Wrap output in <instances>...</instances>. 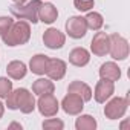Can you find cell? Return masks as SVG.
<instances>
[{
  "instance_id": "obj_1",
  "label": "cell",
  "mask_w": 130,
  "mask_h": 130,
  "mask_svg": "<svg viewBox=\"0 0 130 130\" xmlns=\"http://www.w3.org/2000/svg\"><path fill=\"white\" fill-rule=\"evenodd\" d=\"M29 35H31L29 25L26 22H17V23H12L11 28L2 37L6 44L17 46V44H25L29 40Z\"/></svg>"
},
{
  "instance_id": "obj_2",
  "label": "cell",
  "mask_w": 130,
  "mask_h": 130,
  "mask_svg": "<svg viewBox=\"0 0 130 130\" xmlns=\"http://www.w3.org/2000/svg\"><path fill=\"white\" fill-rule=\"evenodd\" d=\"M8 107L9 109H20L23 113H29L34 110V96L32 93H29L26 89H17L15 92L9 93L8 96Z\"/></svg>"
},
{
  "instance_id": "obj_3",
  "label": "cell",
  "mask_w": 130,
  "mask_h": 130,
  "mask_svg": "<svg viewBox=\"0 0 130 130\" xmlns=\"http://www.w3.org/2000/svg\"><path fill=\"white\" fill-rule=\"evenodd\" d=\"M41 6V2L40 0H32L28 5H22V3H17V5H12L11 6V12L12 15L19 17L20 20H29L32 23L38 22V9Z\"/></svg>"
},
{
  "instance_id": "obj_4",
  "label": "cell",
  "mask_w": 130,
  "mask_h": 130,
  "mask_svg": "<svg viewBox=\"0 0 130 130\" xmlns=\"http://www.w3.org/2000/svg\"><path fill=\"white\" fill-rule=\"evenodd\" d=\"M110 40V46H109V54L115 58V60H124L128 55V44L127 40H124L121 35L118 34H112L109 37Z\"/></svg>"
},
{
  "instance_id": "obj_5",
  "label": "cell",
  "mask_w": 130,
  "mask_h": 130,
  "mask_svg": "<svg viewBox=\"0 0 130 130\" xmlns=\"http://www.w3.org/2000/svg\"><path fill=\"white\" fill-rule=\"evenodd\" d=\"M125 109H127V98H115L106 106L104 112L110 119H116L124 115Z\"/></svg>"
},
{
  "instance_id": "obj_6",
  "label": "cell",
  "mask_w": 130,
  "mask_h": 130,
  "mask_svg": "<svg viewBox=\"0 0 130 130\" xmlns=\"http://www.w3.org/2000/svg\"><path fill=\"white\" fill-rule=\"evenodd\" d=\"M38 109L44 116H52L58 110V103L52 93H44L38 100Z\"/></svg>"
},
{
  "instance_id": "obj_7",
  "label": "cell",
  "mask_w": 130,
  "mask_h": 130,
  "mask_svg": "<svg viewBox=\"0 0 130 130\" xmlns=\"http://www.w3.org/2000/svg\"><path fill=\"white\" fill-rule=\"evenodd\" d=\"M66 29L69 32L71 37L74 38H81L84 37L86 34V29H87V25H86V20L83 17H72L68 23H66Z\"/></svg>"
},
{
  "instance_id": "obj_8",
  "label": "cell",
  "mask_w": 130,
  "mask_h": 130,
  "mask_svg": "<svg viewBox=\"0 0 130 130\" xmlns=\"http://www.w3.org/2000/svg\"><path fill=\"white\" fill-rule=\"evenodd\" d=\"M109 46H110V40L106 32H98L92 40V52L98 57L109 54Z\"/></svg>"
},
{
  "instance_id": "obj_9",
  "label": "cell",
  "mask_w": 130,
  "mask_h": 130,
  "mask_svg": "<svg viewBox=\"0 0 130 130\" xmlns=\"http://www.w3.org/2000/svg\"><path fill=\"white\" fill-rule=\"evenodd\" d=\"M43 41L47 47L51 49H58L64 44V35L58 31V29H47L43 35Z\"/></svg>"
},
{
  "instance_id": "obj_10",
  "label": "cell",
  "mask_w": 130,
  "mask_h": 130,
  "mask_svg": "<svg viewBox=\"0 0 130 130\" xmlns=\"http://www.w3.org/2000/svg\"><path fill=\"white\" fill-rule=\"evenodd\" d=\"M64 72H66V63L61 61V60H57V58H49L46 74H47L52 80H60V78H63V77H64Z\"/></svg>"
},
{
  "instance_id": "obj_11",
  "label": "cell",
  "mask_w": 130,
  "mask_h": 130,
  "mask_svg": "<svg viewBox=\"0 0 130 130\" xmlns=\"http://www.w3.org/2000/svg\"><path fill=\"white\" fill-rule=\"evenodd\" d=\"M63 109L71 115H75L78 112H81L83 109V98L75 95V93H69L66 98L63 100Z\"/></svg>"
},
{
  "instance_id": "obj_12",
  "label": "cell",
  "mask_w": 130,
  "mask_h": 130,
  "mask_svg": "<svg viewBox=\"0 0 130 130\" xmlns=\"http://www.w3.org/2000/svg\"><path fill=\"white\" fill-rule=\"evenodd\" d=\"M112 93H113V81H109V80L103 78L95 87V98H96L98 103H104Z\"/></svg>"
},
{
  "instance_id": "obj_13",
  "label": "cell",
  "mask_w": 130,
  "mask_h": 130,
  "mask_svg": "<svg viewBox=\"0 0 130 130\" xmlns=\"http://www.w3.org/2000/svg\"><path fill=\"white\" fill-rule=\"evenodd\" d=\"M100 75L104 80L115 81V80H118L121 77V72H119V68L116 66L115 63H106V64H103L101 69H100Z\"/></svg>"
},
{
  "instance_id": "obj_14",
  "label": "cell",
  "mask_w": 130,
  "mask_h": 130,
  "mask_svg": "<svg viewBox=\"0 0 130 130\" xmlns=\"http://www.w3.org/2000/svg\"><path fill=\"white\" fill-rule=\"evenodd\" d=\"M69 61L72 64H75V66H84V64L89 63V52L83 47H77L71 52Z\"/></svg>"
},
{
  "instance_id": "obj_15",
  "label": "cell",
  "mask_w": 130,
  "mask_h": 130,
  "mask_svg": "<svg viewBox=\"0 0 130 130\" xmlns=\"http://www.w3.org/2000/svg\"><path fill=\"white\" fill-rule=\"evenodd\" d=\"M57 9L54 5H41L40 9H38V19L44 23H52L57 20Z\"/></svg>"
},
{
  "instance_id": "obj_16",
  "label": "cell",
  "mask_w": 130,
  "mask_h": 130,
  "mask_svg": "<svg viewBox=\"0 0 130 130\" xmlns=\"http://www.w3.org/2000/svg\"><path fill=\"white\" fill-rule=\"evenodd\" d=\"M69 93H75V95L81 96L83 101H87V100H90V96H92V92H90L89 86L84 84V83H81V81H74V83L69 86Z\"/></svg>"
},
{
  "instance_id": "obj_17",
  "label": "cell",
  "mask_w": 130,
  "mask_h": 130,
  "mask_svg": "<svg viewBox=\"0 0 130 130\" xmlns=\"http://www.w3.org/2000/svg\"><path fill=\"white\" fill-rule=\"evenodd\" d=\"M47 63H49V58L46 55H35L32 57L31 60V71L34 74H46V69H47Z\"/></svg>"
},
{
  "instance_id": "obj_18",
  "label": "cell",
  "mask_w": 130,
  "mask_h": 130,
  "mask_svg": "<svg viewBox=\"0 0 130 130\" xmlns=\"http://www.w3.org/2000/svg\"><path fill=\"white\" fill-rule=\"evenodd\" d=\"M8 75L15 78V80H20L26 75V66L22 63V61H12L8 64Z\"/></svg>"
},
{
  "instance_id": "obj_19",
  "label": "cell",
  "mask_w": 130,
  "mask_h": 130,
  "mask_svg": "<svg viewBox=\"0 0 130 130\" xmlns=\"http://www.w3.org/2000/svg\"><path fill=\"white\" fill-rule=\"evenodd\" d=\"M32 90L37 93V95H44V93H52L54 92V84L49 81V80H44V78H40L37 80L34 84H32Z\"/></svg>"
},
{
  "instance_id": "obj_20",
  "label": "cell",
  "mask_w": 130,
  "mask_h": 130,
  "mask_svg": "<svg viewBox=\"0 0 130 130\" xmlns=\"http://www.w3.org/2000/svg\"><path fill=\"white\" fill-rule=\"evenodd\" d=\"M84 20H86L87 28H90V29L98 31V29L103 26V17H101L98 12H90V14H87V17H86Z\"/></svg>"
},
{
  "instance_id": "obj_21",
  "label": "cell",
  "mask_w": 130,
  "mask_h": 130,
  "mask_svg": "<svg viewBox=\"0 0 130 130\" xmlns=\"http://www.w3.org/2000/svg\"><path fill=\"white\" fill-rule=\"evenodd\" d=\"M95 125H96L95 119L89 115H84V116L78 118V121H77V128H95Z\"/></svg>"
},
{
  "instance_id": "obj_22",
  "label": "cell",
  "mask_w": 130,
  "mask_h": 130,
  "mask_svg": "<svg viewBox=\"0 0 130 130\" xmlns=\"http://www.w3.org/2000/svg\"><path fill=\"white\" fill-rule=\"evenodd\" d=\"M11 89H12V83L6 78H0V96L2 98H6L9 93H11Z\"/></svg>"
},
{
  "instance_id": "obj_23",
  "label": "cell",
  "mask_w": 130,
  "mask_h": 130,
  "mask_svg": "<svg viewBox=\"0 0 130 130\" xmlns=\"http://www.w3.org/2000/svg\"><path fill=\"white\" fill-rule=\"evenodd\" d=\"M74 3L80 11H89L90 8H93V0H74Z\"/></svg>"
},
{
  "instance_id": "obj_24",
  "label": "cell",
  "mask_w": 130,
  "mask_h": 130,
  "mask_svg": "<svg viewBox=\"0 0 130 130\" xmlns=\"http://www.w3.org/2000/svg\"><path fill=\"white\" fill-rule=\"evenodd\" d=\"M14 22H12V19H9V17H0V34H5L9 28H11V25H12Z\"/></svg>"
},
{
  "instance_id": "obj_25",
  "label": "cell",
  "mask_w": 130,
  "mask_h": 130,
  "mask_svg": "<svg viewBox=\"0 0 130 130\" xmlns=\"http://www.w3.org/2000/svg\"><path fill=\"white\" fill-rule=\"evenodd\" d=\"M43 127H46V128H49V127H58V128H61L63 127V122L61 121H57V119H51V121L43 122Z\"/></svg>"
},
{
  "instance_id": "obj_26",
  "label": "cell",
  "mask_w": 130,
  "mask_h": 130,
  "mask_svg": "<svg viewBox=\"0 0 130 130\" xmlns=\"http://www.w3.org/2000/svg\"><path fill=\"white\" fill-rule=\"evenodd\" d=\"M3 115V106H2V103H0V116Z\"/></svg>"
},
{
  "instance_id": "obj_27",
  "label": "cell",
  "mask_w": 130,
  "mask_h": 130,
  "mask_svg": "<svg viewBox=\"0 0 130 130\" xmlns=\"http://www.w3.org/2000/svg\"><path fill=\"white\" fill-rule=\"evenodd\" d=\"M14 2H17V3H25L26 0H14Z\"/></svg>"
}]
</instances>
